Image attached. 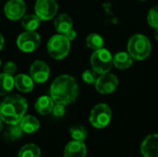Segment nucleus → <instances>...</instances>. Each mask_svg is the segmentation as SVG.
Listing matches in <instances>:
<instances>
[{"mask_svg": "<svg viewBox=\"0 0 158 157\" xmlns=\"http://www.w3.org/2000/svg\"><path fill=\"white\" fill-rule=\"evenodd\" d=\"M28 109L27 100L19 94L5 97L0 103V118L7 125L19 124Z\"/></svg>", "mask_w": 158, "mask_h": 157, "instance_id": "nucleus-2", "label": "nucleus"}, {"mask_svg": "<svg viewBox=\"0 0 158 157\" xmlns=\"http://www.w3.org/2000/svg\"><path fill=\"white\" fill-rule=\"evenodd\" d=\"M143 157H158V134L148 135L141 145Z\"/></svg>", "mask_w": 158, "mask_h": 157, "instance_id": "nucleus-12", "label": "nucleus"}, {"mask_svg": "<svg viewBox=\"0 0 158 157\" xmlns=\"http://www.w3.org/2000/svg\"><path fill=\"white\" fill-rule=\"evenodd\" d=\"M112 118V111L106 104H98L91 111L89 120L93 127L104 129L107 127Z\"/></svg>", "mask_w": 158, "mask_h": 157, "instance_id": "nucleus-6", "label": "nucleus"}, {"mask_svg": "<svg viewBox=\"0 0 158 157\" xmlns=\"http://www.w3.org/2000/svg\"><path fill=\"white\" fill-rule=\"evenodd\" d=\"M3 70L5 73L8 74V75H14L15 72L17 71V65L12 62V61H8L5 64L4 68H3Z\"/></svg>", "mask_w": 158, "mask_h": 157, "instance_id": "nucleus-28", "label": "nucleus"}, {"mask_svg": "<svg viewBox=\"0 0 158 157\" xmlns=\"http://www.w3.org/2000/svg\"><path fill=\"white\" fill-rule=\"evenodd\" d=\"M65 36L71 42V41H74L76 38H77V32H76V31L75 30H71V31H69L68 33H66L65 34Z\"/></svg>", "mask_w": 158, "mask_h": 157, "instance_id": "nucleus-29", "label": "nucleus"}, {"mask_svg": "<svg viewBox=\"0 0 158 157\" xmlns=\"http://www.w3.org/2000/svg\"><path fill=\"white\" fill-rule=\"evenodd\" d=\"M155 37H156V41L158 42V28H156V31H155Z\"/></svg>", "mask_w": 158, "mask_h": 157, "instance_id": "nucleus-31", "label": "nucleus"}, {"mask_svg": "<svg viewBox=\"0 0 158 157\" xmlns=\"http://www.w3.org/2000/svg\"><path fill=\"white\" fill-rule=\"evenodd\" d=\"M16 89L23 93L31 92L34 88V81L31 76L27 74H18L14 78Z\"/></svg>", "mask_w": 158, "mask_h": 157, "instance_id": "nucleus-14", "label": "nucleus"}, {"mask_svg": "<svg viewBox=\"0 0 158 157\" xmlns=\"http://www.w3.org/2000/svg\"><path fill=\"white\" fill-rule=\"evenodd\" d=\"M41 43V36L35 31H25L17 38V45L23 53L34 52Z\"/></svg>", "mask_w": 158, "mask_h": 157, "instance_id": "nucleus-7", "label": "nucleus"}, {"mask_svg": "<svg viewBox=\"0 0 158 157\" xmlns=\"http://www.w3.org/2000/svg\"><path fill=\"white\" fill-rule=\"evenodd\" d=\"M95 89L102 94H109L114 93L118 86V79L116 75L106 73L99 76L94 83Z\"/></svg>", "mask_w": 158, "mask_h": 157, "instance_id": "nucleus-9", "label": "nucleus"}, {"mask_svg": "<svg viewBox=\"0 0 158 157\" xmlns=\"http://www.w3.org/2000/svg\"><path fill=\"white\" fill-rule=\"evenodd\" d=\"M87 148L82 141L73 140L69 142L64 149V157H85Z\"/></svg>", "mask_w": 158, "mask_h": 157, "instance_id": "nucleus-13", "label": "nucleus"}, {"mask_svg": "<svg viewBox=\"0 0 158 157\" xmlns=\"http://www.w3.org/2000/svg\"><path fill=\"white\" fill-rule=\"evenodd\" d=\"M26 12L24 0H8L4 6L5 16L10 20L21 19Z\"/></svg>", "mask_w": 158, "mask_h": 157, "instance_id": "nucleus-11", "label": "nucleus"}, {"mask_svg": "<svg viewBox=\"0 0 158 157\" xmlns=\"http://www.w3.org/2000/svg\"><path fill=\"white\" fill-rule=\"evenodd\" d=\"M140 1H146V0H140Z\"/></svg>", "mask_w": 158, "mask_h": 157, "instance_id": "nucleus-34", "label": "nucleus"}, {"mask_svg": "<svg viewBox=\"0 0 158 157\" xmlns=\"http://www.w3.org/2000/svg\"><path fill=\"white\" fill-rule=\"evenodd\" d=\"M35 15L41 20H50L54 19L58 12V4L56 0H36L34 5Z\"/></svg>", "mask_w": 158, "mask_h": 157, "instance_id": "nucleus-8", "label": "nucleus"}, {"mask_svg": "<svg viewBox=\"0 0 158 157\" xmlns=\"http://www.w3.org/2000/svg\"><path fill=\"white\" fill-rule=\"evenodd\" d=\"M54 105H55V102L51 98L50 95H43V96H40L36 100L34 108L38 114L45 116V115L52 113Z\"/></svg>", "mask_w": 158, "mask_h": 157, "instance_id": "nucleus-16", "label": "nucleus"}, {"mask_svg": "<svg viewBox=\"0 0 158 157\" xmlns=\"http://www.w3.org/2000/svg\"></svg>", "mask_w": 158, "mask_h": 157, "instance_id": "nucleus-35", "label": "nucleus"}, {"mask_svg": "<svg viewBox=\"0 0 158 157\" xmlns=\"http://www.w3.org/2000/svg\"><path fill=\"white\" fill-rule=\"evenodd\" d=\"M133 58L128 52H118L113 56V65L118 69H128L132 66Z\"/></svg>", "mask_w": 158, "mask_h": 157, "instance_id": "nucleus-18", "label": "nucleus"}, {"mask_svg": "<svg viewBox=\"0 0 158 157\" xmlns=\"http://www.w3.org/2000/svg\"><path fill=\"white\" fill-rule=\"evenodd\" d=\"M4 45H5V40H4V37H3V35L0 33V51L3 49Z\"/></svg>", "mask_w": 158, "mask_h": 157, "instance_id": "nucleus-30", "label": "nucleus"}, {"mask_svg": "<svg viewBox=\"0 0 158 157\" xmlns=\"http://www.w3.org/2000/svg\"><path fill=\"white\" fill-rule=\"evenodd\" d=\"M80 93L79 84L72 76L63 74L54 80L50 86L49 95L56 104L64 105L74 103Z\"/></svg>", "mask_w": 158, "mask_h": 157, "instance_id": "nucleus-1", "label": "nucleus"}, {"mask_svg": "<svg viewBox=\"0 0 158 157\" xmlns=\"http://www.w3.org/2000/svg\"><path fill=\"white\" fill-rule=\"evenodd\" d=\"M55 28L60 34H66L73 29V20L66 13L59 14L55 19Z\"/></svg>", "mask_w": 158, "mask_h": 157, "instance_id": "nucleus-15", "label": "nucleus"}, {"mask_svg": "<svg viewBox=\"0 0 158 157\" xmlns=\"http://www.w3.org/2000/svg\"><path fill=\"white\" fill-rule=\"evenodd\" d=\"M23 133L22 129L20 128L19 124H15V125H9V128L6 130V135L8 139L14 141L17 139H19Z\"/></svg>", "mask_w": 158, "mask_h": 157, "instance_id": "nucleus-24", "label": "nucleus"}, {"mask_svg": "<svg viewBox=\"0 0 158 157\" xmlns=\"http://www.w3.org/2000/svg\"><path fill=\"white\" fill-rule=\"evenodd\" d=\"M2 129H3V120L0 118V131L2 130Z\"/></svg>", "mask_w": 158, "mask_h": 157, "instance_id": "nucleus-32", "label": "nucleus"}, {"mask_svg": "<svg viewBox=\"0 0 158 157\" xmlns=\"http://www.w3.org/2000/svg\"><path fill=\"white\" fill-rule=\"evenodd\" d=\"M70 136L73 140L84 142L87 138V130L81 125H74L69 129Z\"/></svg>", "mask_w": 158, "mask_h": 157, "instance_id": "nucleus-23", "label": "nucleus"}, {"mask_svg": "<svg viewBox=\"0 0 158 157\" xmlns=\"http://www.w3.org/2000/svg\"><path fill=\"white\" fill-rule=\"evenodd\" d=\"M92 69L98 75L108 73L113 66V56L109 50L106 48H100L94 50L90 59Z\"/></svg>", "mask_w": 158, "mask_h": 157, "instance_id": "nucleus-5", "label": "nucleus"}, {"mask_svg": "<svg viewBox=\"0 0 158 157\" xmlns=\"http://www.w3.org/2000/svg\"><path fill=\"white\" fill-rule=\"evenodd\" d=\"M98 74L93 70V69H86L83 73H82V81L86 83V84H89V85H93L95 83L98 76Z\"/></svg>", "mask_w": 158, "mask_h": 157, "instance_id": "nucleus-26", "label": "nucleus"}, {"mask_svg": "<svg viewBox=\"0 0 158 157\" xmlns=\"http://www.w3.org/2000/svg\"><path fill=\"white\" fill-rule=\"evenodd\" d=\"M86 45L93 50H98L104 47L105 42L103 37L98 33H90L86 37Z\"/></svg>", "mask_w": 158, "mask_h": 157, "instance_id": "nucleus-22", "label": "nucleus"}, {"mask_svg": "<svg viewBox=\"0 0 158 157\" xmlns=\"http://www.w3.org/2000/svg\"><path fill=\"white\" fill-rule=\"evenodd\" d=\"M19 124L20 128L22 129L23 132L28 133V134L34 133L40 129L39 120L37 119V118L31 116V115H27V116L25 115Z\"/></svg>", "mask_w": 158, "mask_h": 157, "instance_id": "nucleus-17", "label": "nucleus"}, {"mask_svg": "<svg viewBox=\"0 0 158 157\" xmlns=\"http://www.w3.org/2000/svg\"><path fill=\"white\" fill-rule=\"evenodd\" d=\"M30 76L34 83L43 84L46 82L50 76V68L43 60H35L30 67Z\"/></svg>", "mask_w": 158, "mask_h": 157, "instance_id": "nucleus-10", "label": "nucleus"}, {"mask_svg": "<svg viewBox=\"0 0 158 157\" xmlns=\"http://www.w3.org/2000/svg\"><path fill=\"white\" fill-rule=\"evenodd\" d=\"M1 63H2V62H1V59H0V68H1Z\"/></svg>", "mask_w": 158, "mask_h": 157, "instance_id": "nucleus-33", "label": "nucleus"}, {"mask_svg": "<svg viewBox=\"0 0 158 157\" xmlns=\"http://www.w3.org/2000/svg\"><path fill=\"white\" fill-rule=\"evenodd\" d=\"M41 150L34 143H28L22 146L18 154V157H40Z\"/></svg>", "mask_w": 158, "mask_h": 157, "instance_id": "nucleus-21", "label": "nucleus"}, {"mask_svg": "<svg viewBox=\"0 0 158 157\" xmlns=\"http://www.w3.org/2000/svg\"><path fill=\"white\" fill-rule=\"evenodd\" d=\"M147 21L152 28H158V5L150 8L147 14Z\"/></svg>", "mask_w": 158, "mask_h": 157, "instance_id": "nucleus-25", "label": "nucleus"}, {"mask_svg": "<svg viewBox=\"0 0 158 157\" xmlns=\"http://www.w3.org/2000/svg\"><path fill=\"white\" fill-rule=\"evenodd\" d=\"M48 55L55 60L64 59L70 51V41L64 34H55L47 42Z\"/></svg>", "mask_w": 158, "mask_h": 157, "instance_id": "nucleus-4", "label": "nucleus"}, {"mask_svg": "<svg viewBox=\"0 0 158 157\" xmlns=\"http://www.w3.org/2000/svg\"><path fill=\"white\" fill-rule=\"evenodd\" d=\"M41 21L42 20L35 14L24 15L21 19V26L25 31H36L40 26Z\"/></svg>", "mask_w": 158, "mask_h": 157, "instance_id": "nucleus-20", "label": "nucleus"}, {"mask_svg": "<svg viewBox=\"0 0 158 157\" xmlns=\"http://www.w3.org/2000/svg\"><path fill=\"white\" fill-rule=\"evenodd\" d=\"M15 87L14 77L5 72L0 73V95L5 96L12 92Z\"/></svg>", "mask_w": 158, "mask_h": 157, "instance_id": "nucleus-19", "label": "nucleus"}, {"mask_svg": "<svg viewBox=\"0 0 158 157\" xmlns=\"http://www.w3.org/2000/svg\"><path fill=\"white\" fill-rule=\"evenodd\" d=\"M66 105H61V104H56L54 105V107H53V110H52V113L55 117H57V118H61L65 115L66 113V108H65Z\"/></svg>", "mask_w": 158, "mask_h": 157, "instance_id": "nucleus-27", "label": "nucleus"}, {"mask_svg": "<svg viewBox=\"0 0 158 157\" xmlns=\"http://www.w3.org/2000/svg\"><path fill=\"white\" fill-rule=\"evenodd\" d=\"M152 51L150 40L143 34H134L131 36L127 44V52L133 60L142 61L146 59Z\"/></svg>", "mask_w": 158, "mask_h": 157, "instance_id": "nucleus-3", "label": "nucleus"}]
</instances>
